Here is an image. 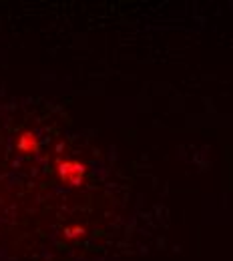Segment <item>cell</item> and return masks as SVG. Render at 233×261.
<instances>
[{
  "mask_svg": "<svg viewBox=\"0 0 233 261\" xmlns=\"http://www.w3.org/2000/svg\"><path fill=\"white\" fill-rule=\"evenodd\" d=\"M67 233H68V237H79V235H81V233H83V229H81V227L67 229Z\"/></svg>",
  "mask_w": 233,
  "mask_h": 261,
  "instance_id": "3",
  "label": "cell"
},
{
  "mask_svg": "<svg viewBox=\"0 0 233 261\" xmlns=\"http://www.w3.org/2000/svg\"><path fill=\"white\" fill-rule=\"evenodd\" d=\"M34 147H36V141H34L33 133H22V137H20V143H18V149H20V151H27V153H31V151H34Z\"/></svg>",
  "mask_w": 233,
  "mask_h": 261,
  "instance_id": "2",
  "label": "cell"
},
{
  "mask_svg": "<svg viewBox=\"0 0 233 261\" xmlns=\"http://www.w3.org/2000/svg\"><path fill=\"white\" fill-rule=\"evenodd\" d=\"M85 175V165L79 161H63L59 165V177L68 185H79Z\"/></svg>",
  "mask_w": 233,
  "mask_h": 261,
  "instance_id": "1",
  "label": "cell"
}]
</instances>
